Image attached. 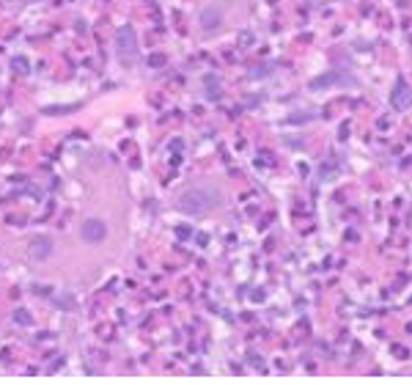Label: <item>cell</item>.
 <instances>
[{
	"mask_svg": "<svg viewBox=\"0 0 412 385\" xmlns=\"http://www.w3.org/2000/svg\"><path fill=\"white\" fill-rule=\"evenodd\" d=\"M393 105H396V107H407V105H409V88H407V83H404L401 77L396 80V97H393Z\"/></svg>",
	"mask_w": 412,
	"mask_h": 385,
	"instance_id": "8992f818",
	"label": "cell"
},
{
	"mask_svg": "<svg viewBox=\"0 0 412 385\" xmlns=\"http://www.w3.org/2000/svg\"><path fill=\"white\" fill-rule=\"evenodd\" d=\"M201 25H204V31H214L220 25V11L214 9V6H206V9L201 11Z\"/></svg>",
	"mask_w": 412,
	"mask_h": 385,
	"instance_id": "5b68a950",
	"label": "cell"
},
{
	"mask_svg": "<svg viewBox=\"0 0 412 385\" xmlns=\"http://www.w3.org/2000/svg\"><path fill=\"white\" fill-rule=\"evenodd\" d=\"M14 69H19V72H28V61H14Z\"/></svg>",
	"mask_w": 412,
	"mask_h": 385,
	"instance_id": "52a82bcc",
	"label": "cell"
},
{
	"mask_svg": "<svg viewBox=\"0 0 412 385\" xmlns=\"http://www.w3.org/2000/svg\"><path fill=\"white\" fill-rule=\"evenodd\" d=\"M50 251H52V242L47 240V237H36V240L30 242V259H33V261L47 259V256H50Z\"/></svg>",
	"mask_w": 412,
	"mask_h": 385,
	"instance_id": "277c9868",
	"label": "cell"
},
{
	"mask_svg": "<svg viewBox=\"0 0 412 385\" xmlns=\"http://www.w3.org/2000/svg\"><path fill=\"white\" fill-rule=\"evenodd\" d=\"M116 47H118V52L121 55H135L138 52V36H135V31L132 28H121L116 33Z\"/></svg>",
	"mask_w": 412,
	"mask_h": 385,
	"instance_id": "7a4b0ae2",
	"label": "cell"
},
{
	"mask_svg": "<svg viewBox=\"0 0 412 385\" xmlns=\"http://www.w3.org/2000/svg\"><path fill=\"white\" fill-rule=\"evenodd\" d=\"M105 237H107V226H105L102 220L91 218V220L83 223V240L85 242H102Z\"/></svg>",
	"mask_w": 412,
	"mask_h": 385,
	"instance_id": "3957f363",
	"label": "cell"
},
{
	"mask_svg": "<svg viewBox=\"0 0 412 385\" xmlns=\"http://www.w3.org/2000/svg\"><path fill=\"white\" fill-rule=\"evenodd\" d=\"M223 204V195L220 190H214L212 185H198V187H190L187 193H181L179 198V209L184 215H195V218H201V215L212 212L214 206Z\"/></svg>",
	"mask_w": 412,
	"mask_h": 385,
	"instance_id": "6da1fadb",
	"label": "cell"
}]
</instances>
